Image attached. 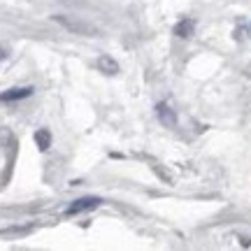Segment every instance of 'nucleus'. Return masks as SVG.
Listing matches in <instances>:
<instances>
[{
	"instance_id": "nucleus-9",
	"label": "nucleus",
	"mask_w": 251,
	"mask_h": 251,
	"mask_svg": "<svg viewBox=\"0 0 251 251\" xmlns=\"http://www.w3.org/2000/svg\"><path fill=\"white\" fill-rule=\"evenodd\" d=\"M153 172H156V175H158V177H161V179L165 181V184H172V177H170V175H168L165 170H163V168H158V165H153Z\"/></svg>"
},
{
	"instance_id": "nucleus-3",
	"label": "nucleus",
	"mask_w": 251,
	"mask_h": 251,
	"mask_svg": "<svg viewBox=\"0 0 251 251\" xmlns=\"http://www.w3.org/2000/svg\"><path fill=\"white\" fill-rule=\"evenodd\" d=\"M156 114H158L163 126H168V128H175V126H177V114H175V109H172L170 105H165V102L156 105Z\"/></svg>"
},
{
	"instance_id": "nucleus-5",
	"label": "nucleus",
	"mask_w": 251,
	"mask_h": 251,
	"mask_svg": "<svg viewBox=\"0 0 251 251\" xmlns=\"http://www.w3.org/2000/svg\"><path fill=\"white\" fill-rule=\"evenodd\" d=\"M193 30H196V21H193V19H181L179 24L175 26V35L186 40V37L193 35Z\"/></svg>"
},
{
	"instance_id": "nucleus-8",
	"label": "nucleus",
	"mask_w": 251,
	"mask_h": 251,
	"mask_svg": "<svg viewBox=\"0 0 251 251\" xmlns=\"http://www.w3.org/2000/svg\"><path fill=\"white\" fill-rule=\"evenodd\" d=\"M33 228H7V230H0V237H26L30 235Z\"/></svg>"
},
{
	"instance_id": "nucleus-2",
	"label": "nucleus",
	"mask_w": 251,
	"mask_h": 251,
	"mask_svg": "<svg viewBox=\"0 0 251 251\" xmlns=\"http://www.w3.org/2000/svg\"><path fill=\"white\" fill-rule=\"evenodd\" d=\"M102 200L96 196H89V198H79V200H75L70 207H68V212L65 214H81V212H89V209H96V207L100 205Z\"/></svg>"
},
{
	"instance_id": "nucleus-6",
	"label": "nucleus",
	"mask_w": 251,
	"mask_h": 251,
	"mask_svg": "<svg viewBox=\"0 0 251 251\" xmlns=\"http://www.w3.org/2000/svg\"><path fill=\"white\" fill-rule=\"evenodd\" d=\"M98 70L105 72V75H117V72H119V63L114 61L112 56L102 54V56L98 58Z\"/></svg>"
},
{
	"instance_id": "nucleus-7",
	"label": "nucleus",
	"mask_w": 251,
	"mask_h": 251,
	"mask_svg": "<svg viewBox=\"0 0 251 251\" xmlns=\"http://www.w3.org/2000/svg\"><path fill=\"white\" fill-rule=\"evenodd\" d=\"M35 144H37L40 151H47V149L51 147V133H49L47 128H40L35 133Z\"/></svg>"
},
{
	"instance_id": "nucleus-1",
	"label": "nucleus",
	"mask_w": 251,
	"mask_h": 251,
	"mask_svg": "<svg viewBox=\"0 0 251 251\" xmlns=\"http://www.w3.org/2000/svg\"><path fill=\"white\" fill-rule=\"evenodd\" d=\"M51 21H56L58 26H63L65 30H70V33H75V35H84V37H98L100 35L98 26H93V24H89V21H84V19H79V17L54 14Z\"/></svg>"
},
{
	"instance_id": "nucleus-4",
	"label": "nucleus",
	"mask_w": 251,
	"mask_h": 251,
	"mask_svg": "<svg viewBox=\"0 0 251 251\" xmlns=\"http://www.w3.org/2000/svg\"><path fill=\"white\" fill-rule=\"evenodd\" d=\"M30 93H33V89H30V86H17V89L2 91V93H0V100H2V102H14V100L28 98Z\"/></svg>"
},
{
	"instance_id": "nucleus-10",
	"label": "nucleus",
	"mask_w": 251,
	"mask_h": 251,
	"mask_svg": "<svg viewBox=\"0 0 251 251\" xmlns=\"http://www.w3.org/2000/svg\"><path fill=\"white\" fill-rule=\"evenodd\" d=\"M7 56H9V49L5 45H0V61H5Z\"/></svg>"
}]
</instances>
